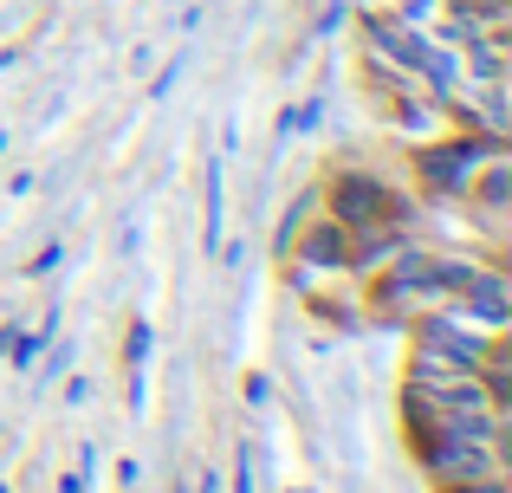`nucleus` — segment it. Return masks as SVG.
I'll use <instances>...</instances> for the list:
<instances>
[{
  "instance_id": "1",
  "label": "nucleus",
  "mask_w": 512,
  "mask_h": 493,
  "mask_svg": "<svg viewBox=\"0 0 512 493\" xmlns=\"http://www.w3.org/2000/svg\"><path fill=\"white\" fill-rule=\"evenodd\" d=\"M318 202L338 228H409L415 221V202L402 189H389L376 169H331Z\"/></svg>"
},
{
  "instance_id": "2",
  "label": "nucleus",
  "mask_w": 512,
  "mask_h": 493,
  "mask_svg": "<svg viewBox=\"0 0 512 493\" xmlns=\"http://www.w3.org/2000/svg\"><path fill=\"white\" fill-rule=\"evenodd\" d=\"M344 247H350V228H338L331 215H305L286 253H292V266H305V273H344Z\"/></svg>"
},
{
  "instance_id": "3",
  "label": "nucleus",
  "mask_w": 512,
  "mask_h": 493,
  "mask_svg": "<svg viewBox=\"0 0 512 493\" xmlns=\"http://www.w3.org/2000/svg\"><path fill=\"white\" fill-rule=\"evenodd\" d=\"M156 351V331H150V318H137V325H130V338H124V370L130 377H143V357Z\"/></svg>"
},
{
  "instance_id": "4",
  "label": "nucleus",
  "mask_w": 512,
  "mask_h": 493,
  "mask_svg": "<svg viewBox=\"0 0 512 493\" xmlns=\"http://www.w3.org/2000/svg\"><path fill=\"white\" fill-rule=\"evenodd\" d=\"M201 189H208V228H201V234H208V247L214 241H221V169H201Z\"/></svg>"
},
{
  "instance_id": "5",
  "label": "nucleus",
  "mask_w": 512,
  "mask_h": 493,
  "mask_svg": "<svg viewBox=\"0 0 512 493\" xmlns=\"http://www.w3.org/2000/svg\"><path fill=\"white\" fill-rule=\"evenodd\" d=\"M240 403L266 409V403H273V377H266V370H247V377H240Z\"/></svg>"
},
{
  "instance_id": "6",
  "label": "nucleus",
  "mask_w": 512,
  "mask_h": 493,
  "mask_svg": "<svg viewBox=\"0 0 512 493\" xmlns=\"http://www.w3.org/2000/svg\"><path fill=\"white\" fill-rule=\"evenodd\" d=\"M234 493H260V461H253L247 442H240V455H234Z\"/></svg>"
},
{
  "instance_id": "7",
  "label": "nucleus",
  "mask_w": 512,
  "mask_h": 493,
  "mask_svg": "<svg viewBox=\"0 0 512 493\" xmlns=\"http://www.w3.org/2000/svg\"><path fill=\"white\" fill-rule=\"evenodd\" d=\"M435 493H506V474H480V481H448Z\"/></svg>"
},
{
  "instance_id": "8",
  "label": "nucleus",
  "mask_w": 512,
  "mask_h": 493,
  "mask_svg": "<svg viewBox=\"0 0 512 493\" xmlns=\"http://www.w3.org/2000/svg\"><path fill=\"white\" fill-rule=\"evenodd\" d=\"M59 253H65L59 241H46V247H39V253H33V279H46V273H59Z\"/></svg>"
},
{
  "instance_id": "9",
  "label": "nucleus",
  "mask_w": 512,
  "mask_h": 493,
  "mask_svg": "<svg viewBox=\"0 0 512 493\" xmlns=\"http://www.w3.org/2000/svg\"><path fill=\"white\" fill-rule=\"evenodd\" d=\"M0 493H7V487H0Z\"/></svg>"
}]
</instances>
